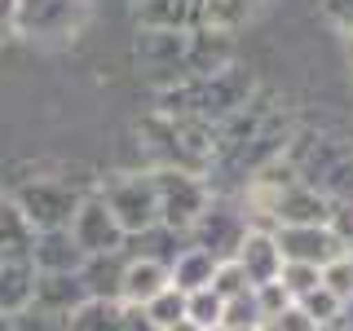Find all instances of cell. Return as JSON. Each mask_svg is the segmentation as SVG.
Returning <instances> with one entry per match:
<instances>
[{"label": "cell", "instance_id": "1", "mask_svg": "<svg viewBox=\"0 0 353 331\" xmlns=\"http://www.w3.org/2000/svg\"><path fill=\"white\" fill-rule=\"evenodd\" d=\"M141 80L163 88H176L194 75H208L216 66H230V44L225 31H208V27H141L137 44H132Z\"/></svg>", "mask_w": 353, "mask_h": 331}, {"label": "cell", "instance_id": "2", "mask_svg": "<svg viewBox=\"0 0 353 331\" xmlns=\"http://www.w3.org/2000/svg\"><path fill=\"white\" fill-rule=\"evenodd\" d=\"M256 97V80L252 71H243L239 62L216 66L208 75H194V80L163 88L159 93V115H185V119H203V124H225L230 115H239L243 106Z\"/></svg>", "mask_w": 353, "mask_h": 331}, {"label": "cell", "instance_id": "3", "mask_svg": "<svg viewBox=\"0 0 353 331\" xmlns=\"http://www.w3.org/2000/svg\"><path fill=\"white\" fill-rule=\"evenodd\" d=\"M287 159L301 172V181H309L318 194H327L331 203L353 194V146L349 141L327 137V132H301V137H296V150L287 154Z\"/></svg>", "mask_w": 353, "mask_h": 331}, {"label": "cell", "instance_id": "4", "mask_svg": "<svg viewBox=\"0 0 353 331\" xmlns=\"http://www.w3.org/2000/svg\"><path fill=\"white\" fill-rule=\"evenodd\" d=\"M154 194H159V221L172 230H185V234L203 217V208L212 203L208 177L185 168H154Z\"/></svg>", "mask_w": 353, "mask_h": 331}, {"label": "cell", "instance_id": "5", "mask_svg": "<svg viewBox=\"0 0 353 331\" xmlns=\"http://www.w3.org/2000/svg\"><path fill=\"white\" fill-rule=\"evenodd\" d=\"M88 18V0H18L14 5V31L27 40L53 44L71 40Z\"/></svg>", "mask_w": 353, "mask_h": 331}, {"label": "cell", "instance_id": "6", "mask_svg": "<svg viewBox=\"0 0 353 331\" xmlns=\"http://www.w3.org/2000/svg\"><path fill=\"white\" fill-rule=\"evenodd\" d=\"M106 199V208L124 225V234H137L159 221V194H154V172H119L97 190Z\"/></svg>", "mask_w": 353, "mask_h": 331}, {"label": "cell", "instance_id": "7", "mask_svg": "<svg viewBox=\"0 0 353 331\" xmlns=\"http://www.w3.org/2000/svg\"><path fill=\"white\" fill-rule=\"evenodd\" d=\"M248 230H252V217L243 212L239 203L212 194V203L203 208V217L190 225V243L203 248V252H212L216 261H234V252H239V243L248 239Z\"/></svg>", "mask_w": 353, "mask_h": 331}, {"label": "cell", "instance_id": "8", "mask_svg": "<svg viewBox=\"0 0 353 331\" xmlns=\"http://www.w3.org/2000/svg\"><path fill=\"white\" fill-rule=\"evenodd\" d=\"M71 234L75 243L84 248V257H102V252H124V225L115 221V212L106 208V199L102 194H88L80 199V208H75V217H71Z\"/></svg>", "mask_w": 353, "mask_h": 331}, {"label": "cell", "instance_id": "9", "mask_svg": "<svg viewBox=\"0 0 353 331\" xmlns=\"http://www.w3.org/2000/svg\"><path fill=\"white\" fill-rule=\"evenodd\" d=\"M14 199H18V208L27 212V221L36 230H66L84 194H75L71 185H62V181H27Z\"/></svg>", "mask_w": 353, "mask_h": 331}, {"label": "cell", "instance_id": "10", "mask_svg": "<svg viewBox=\"0 0 353 331\" xmlns=\"http://www.w3.org/2000/svg\"><path fill=\"white\" fill-rule=\"evenodd\" d=\"M274 239L283 248V261H301V265H318L336 261L345 248V239L331 230V221H314V225H274Z\"/></svg>", "mask_w": 353, "mask_h": 331}, {"label": "cell", "instance_id": "11", "mask_svg": "<svg viewBox=\"0 0 353 331\" xmlns=\"http://www.w3.org/2000/svg\"><path fill=\"white\" fill-rule=\"evenodd\" d=\"M234 265L248 274L252 287L279 279L283 274V248H279V239H274V230L270 225H252L248 239H243L239 252H234Z\"/></svg>", "mask_w": 353, "mask_h": 331}, {"label": "cell", "instance_id": "12", "mask_svg": "<svg viewBox=\"0 0 353 331\" xmlns=\"http://www.w3.org/2000/svg\"><path fill=\"white\" fill-rule=\"evenodd\" d=\"M31 261H36V270L44 274H75L84 270V248L75 243L71 225L66 230H36V252H31Z\"/></svg>", "mask_w": 353, "mask_h": 331}, {"label": "cell", "instance_id": "13", "mask_svg": "<svg viewBox=\"0 0 353 331\" xmlns=\"http://www.w3.org/2000/svg\"><path fill=\"white\" fill-rule=\"evenodd\" d=\"M185 248H190V234H185V230L163 225V221H154V225L137 230V234H128V243H124V252H128V257L159 261V265H168V270H172V261L181 257Z\"/></svg>", "mask_w": 353, "mask_h": 331}, {"label": "cell", "instance_id": "14", "mask_svg": "<svg viewBox=\"0 0 353 331\" xmlns=\"http://www.w3.org/2000/svg\"><path fill=\"white\" fill-rule=\"evenodd\" d=\"M124 265H128V252H102V257H88L80 279H84V292L93 301H124Z\"/></svg>", "mask_w": 353, "mask_h": 331}, {"label": "cell", "instance_id": "15", "mask_svg": "<svg viewBox=\"0 0 353 331\" xmlns=\"http://www.w3.org/2000/svg\"><path fill=\"white\" fill-rule=\"evenodd\" d=\"M84 301H88V292H84L80 270H75V274H44L40 270L36 274V301H31V305L53 309V314H66V318H71Z\"/></svg>", "mask_w": 353, "mask_h": 331}, {"label": "cell", "instance_id": "16", "mask_svg": "<svg viewBox=\"0 0 353 331\" xmlns=\"http://www.w3.org/2000/svg\"><path fill=\"white\" fill-rule=\"evenodd\" d=\"M36 225L18 208V199H0V261H31Z\"/></svg>", "mask_w": 353, "mask_h": 331}, {"label": "cell", "instance_id": "17", "mask_svg": "<svg viewBox=\"0 0 353 331\" xmlns=\"http://www.w3.org/2000/svg\"><path fill=\"white\" fill-rule=\"evenodd\" d=\"M172 283V270L146 257H128L124 265V305H150L163 287Z\"/></svg>", "mask_w": 353, "mask_h": 331}, {"label": "cell", "instance_id": "18", "mask_svg": "<svg viewBox=\"0 0 353 331\" xmlns=\"http://www.w3.org/2000/svg\"><path fill=\"white\" fill-rule=\"evenodd\" d=\"M36 261H0V314H22L36 301Z\"/></svg>", "mask_w": 353, "mask_h": 331}, {"label": "cell", "instance_id": "19", "mask_svg": "<svg viewBox=\"0 0 353 331\" xmlns=\"http://www.w3.org/2000/svg\"><path fill=\"white\" fill-rule=\"evenodd\" d=\"M265 0H199V27L208 31H239L243 22L256 18V9Z\"/></svg>", "mask_w": 353, "mask_h": 331}, {"label": "cell", "instance_id": "20", "mask_svg": "<svg viewBox=\"0 0 353 331\" xmlns=\"http://www.w3.org/2000/svg\"><path fill=\"white\" fill-rule=\"evenodd\" d=\"M141 27H199V0H137Z\"/></svg>", "mask_w": 353, "mask_h": 331}, {"label": "cell", "instance_id": "21", "mask_svg": "<svg viewBox=\"0 0 353 331\" xmlns=\"http://www.w3.org/2000/svg\"><path fill=\"white\" fill-rule=\"evenodd\" d=\"M216 257L203 248H185L181 257L172 261V287H181V292H199V287H212V274H216Z\"/></svg>", "mask_w": 353, "mask_h": 331}, {"label": "cell", "instance_id": "22", "mask_svg": "<svg viewBox=\"0 0 353 331\" xmlns=\"http://www.w3.org/2000/svg\"><path fill=\"white\" fill-rule=\"evenodd\" d=\"M124 323V301H88L71 314V331H119Z\"/></svg>", "mask_w": 353, "mask_h": 331}, {"label": "cell", "instance_id": "23", "mask_svg": "<svg viewBox=\"0 0 353 331\" xmlns=\"http://www.w3.org/2000/svg\"><path fill=\"white\" fill-rule=\"evenodd\" d=\"M185 318L199 323L203 331H216L221 318H225V301L212 292V287H199V292H185Z\"/></svg>", "mask_w": 353, "mask_h": 331}, {"label": "cell", "instance_id": "24", "mask_svg": "<svg viewBox=\"0 0 353 331\" xmlns=\"http://www.w3.org/2000/svg\"><path fill=\"white\" fill-rule=\"evenodd\" d=\"M296 305H301V309H305L309 318H314L318 327H336V323H340V314H345V301H340L336 292H327L323 283H318V287H314L309 296H301Z\"/></svg>", "mask_w": 353, "mask_h": 331}, {"label": "cell", "instance_id": "25", "mask_svg": "<svg viewBox=\"0 0 353 331\" xmlns=\"http://www.w3.org/2000/svg\"><path fill=\"white\" fill-rule=\"evenodd\" d=\"M279 283L292 292V301H301V296H309L318 283H323V270H318V265H301V261H283Z\"/></svg>", "mask_w": 353, "mask_h": 331}, {"label": "cell", "instance_id": "26", "mask_svg": "<svg viewBox=\"0 0 353 331\" xmlns=\"http://www.w3.org/2000/svg\"><path fill=\"white\" fill-rule=\"evenodd\" d=\"M146 314H150L159 327H172V323H181V318H185V292L168 283V287H163V292H159V296H154V301L146 305Z\"/></svg>", "mask_w": 353, "mask_h": 331}, {"label": "cell", "instance_id": "27", "mask_svg": "<svg viewBox=\"0 0 353 331\" xmlns=\"http://www.w3.org/2000/svg\"><path fill=\"white\" fill-rule=\"evenodd\" d=\"M221 327H225V331H239V327H261L256 287H252V292H243V296H234V301H225V318H221Z\"/></svg>", "mask_w": 353, "mask_h": 331}, {"label": "cell", "instance_id": "28", "mask_svg": "<svg viewBox=\"0 0 353 331\" xmlns=\"http://www.w3.org/2000/svg\"><path fill=\"white\" fill-rule=\"evenodd\" d=\"M14 331H71V318L40 309V305H27L22 314H14Z\"/></svg>", "mask_w": 353, "mask_h": 331}, {"label": "cell", "instance_id": "29", "mask_svg": "<svg viewBox=\"0 0 353 331\" xmlns=\"http://www.w3.org/2000/svg\"><path fill=\"white\" fill-rule=\"evenodd\" d=\"M323 287L336 292L340 301H349V296H353V252H340L336 261L323 265Z\"/></svg>", "mask_w": 353, "mask_h": 331}, {"label": "cell", "instance_id": "30", "mask_svg": "<svg viewBox=\"0 0 353 331\" xmlns=\"http://www.w3.org/2000/svg\"><path fill=\"white\" fill-rule=\"evenodd\" d=\"M212 292L221 296V301H234V296L252 292V283H248V274H243L234 261H221L216 274H212Z\"/></svg>", "mask_w": 353, "mask_h": 331}, {"label": "cell", "instance_id": "31", "mask_svg": "<svg viewBox=\"0 0 353 331\" xmlns=\"http://www.w3.org/2000/svg\"><path fill=\"white\" fill-rule=\"evenodd\" d=\"M261 331H318V323H314V318H309L305 309L292 301V305L283 309V314H270V318H265Z\"/></svg>", "mask_w": 353, "mask_h": 331}, {"label": "cell", "instance_id": "32", "mask_svg": "<svg viewBox=\"0 0 353 331\" xmlns=\"http://www.w3.org/2000/svg\"><path fill=\"white\" fill-rule=\"evenodd\" d=\"M256 305H261V323H265L270 314H283V309L292 305V292H287L279 279H274V283H261L256 287Z\"/></svg>", "mask_w": 353, "mask_h": 331}, {"label": "cell", "instance_id": "33", "mask_svg": "<svg viewBox=\"0 0 353 331\" xmlns=\"http://www.w3.org/2000/svg\"><path fill=\"white\" fill-rule=\"evenodd\" d=\"M323 14L336 31H345V36L353 40V0H323Z\"/></svg>", "mask_w": 353, "mask_h": 331}, {"label": "cell", "instance_id": "34", "mask_svg": "<svg viewBox=\"0 0 353 331\" xmlns=\"http://www.w3.org/2000/svg\"><path fill=\"white\" fill-rule=\"evenodd\" d=\"M119 331H163V327L146 314V305H124V323H119Z\"/></svg>", "mask_w": 353, "mask_h": 331}, {"label": "cell", "instance_id": "35", "mask_svg": "<svg viewBox=\"0 0 353 331\" xmlns=\"http://www.w3.org/2000/svg\"><path fill=\"white\" fill-rule=\"evenodd\" d=\"M14 5H18V0H0V31L14 27Z\"/></svg>", "mask_w": 353, "mask_h": 331}, {"label": "cell", "instance_id": "36", "mask_svg": "<svg viewBox=\"0 0 353 331\" xmlns=\"http://www.w3.org/2000/svg\"><path fill=\"white\" fill-rule=\"evenodd\" d=\"M163 331H203V327L190 323V318H181V323H172V327H163Z\"/></svg>", "mask_w": 353, "mask_h": 331}, {"label": "cell", "instance_id": "37", "mask_svg": "<svg viewBox=\"0 0 353 331\" xmlns=\"http://www.w3.org/2000/svg\"><path fill=\"white\" fill-rule=\"evenodd\" d=\"M340 323H345V327H353V296L345 301V314H340Z\"/></svg>", "mask_w": 353, "mask_h": 331}, {"label": "cell", "instance_id": "38", "mask_svg": "<svg viewBox=\"0 0 353 331\" xmlns=\"http://www.w3.org/2000/svg\"><path fill=\"white\" fill-rule=\"evenodd\" d=\"M0 331H14V314H0Z\"/></svg>", "mask_w": 353, "mask_h": 331}, {"label": "cell", "instance_id": "39", "mask_svg": "<svg viewBox=\"0 0 353 331\" xmlns=\"http://www.w3.org/2000/svg\"><path fill=\"white\" fill-rule=\"evenodd\" d=\"M318 331H340V323H336V327H318Z\"/></svg>", "mask_w": 353, "mask_h": 331}, {"label": "cell", "instance_id": "40", "mask_svg": "<svg viewBox=\"0 0 353 331\" xmlns=\"http://www.w3.org/2000/svg\"><path fill=\"white\" fill-rule=\"evenodd\" d=\"M239 331H261V327H239Z\"/></svg>", "mask_w": 353, "mask_h": 331}, {"label": "cell", "instance_id": "41", "mask_svg": "<svg viewBox=\"0 0 353 331\" xmlns=\"http://www.w3.org/2000/svg\"><path fill=\"white\" fill-rule=\"evenodd\" d=\"M340 331H353V327H345V323H340Z\"/></svg>", "mask_w": 353, "mask_h": 331}, {"label": "cell", "instance_id": "42", "mask_svg": "<svg viewBox=\"0 0 353 331\" xmlns=\"http://www.w3.org/2000/svg\"><path fill=\"white\" fill-rule=\"evenodd\" d=\"M216 331H225V327H216Z\"/></svg>", "mask_w": 353, "mask_h": 331}]
</instances>
